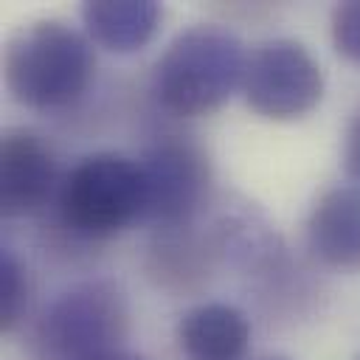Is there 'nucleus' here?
I'll list each match as a JSON object with an SVG mask.
<instances>
[{
	"mask_svg": "<svg viewBox=\"0 0 360 360\" xmlns=\"http://www.w3.org/2000/svg\"><path fill=\"white\" fill-rule=\"evenodd\" d=\"M79 14L96 45L112 53H132L155 37L163 20V6L155 0H93L84 3Z\"/></svg>",
	"mask_w": 360,
	"mask_h": 360,
	"instance_id": "nucleus-10",
	"label": "nucleus"
},
{
	"mask_svg": "<svg viewBox=\"0 0 360 360\" xmlns=\"http://www.w3.org/2000/svg\"><path fill=\"white\" fill-rule=\"evenodd\" d=\"M177 343L188 360H239L250 343V321L231 304L205 301L183 312Z\"/></svg>",
	"mask_w": 360,
	"mask_h": 360,
	"instance_id": "nucleus-9",
	"label": "nucleus"
},
{
	"mask_svg": "<svg viewBox=\"0 0 360 360\" xmlns=\"http://www.w3.org/2000/svg\"><path fill=\"white\" fill-rule=\"evenodd\" d=\"M129 335V304L118 284L93 278L59 292L34 321L31 360H96L121 352Z\"/></svg>",
	"mask_w": 360,
	"mask_h": 360,
	"instance_id": "nucleus-3",
	"label": "nucleus"
},
{
	"mask_svg": "<svg viewBox=\"0 0 360 360\" xmlns=\"http://www.w3.org/2000/svg\"><path fill=\"white\" fill-rule=\"evenodd\" d=\"M242 96L262 118L295 121L321 104L323 70L301 42L267 39L248 53Z\"/></svg>",
	"mask_w": 360,
	"mask_h": 360,
	"instance_id": "nucleus-5",
	"label": "nucleus"
},
{
	"mask_svg": "<svg viewBox=\"0 0 360 360\" xmlns=\"http://www.w3.org/2000/svg\"><path fill=\"white\" fill-rule=\"evenodd\" d=\"M28 307V276L11 248L0 253V332H14Z\"/></svg>",
	"mask_w": 360,
	"mask_h": 360,
	"instance_id": "nucleus-12",
	"label": "nucleus"
},
{
	"mask_svg": "<svg viewBox=\"0 0 360 360\" xmlns=\"http://www.w3.org/2000/svg\"><path fill=\"white\" fill-rule=\"evenodd\" d=\"M96 360H146V357H141V354H135V352H129V349H121V352H110V354L96 357Z\"/></svg>",
	"mask_w": 360,
	"mask_h": 360,
	"instance_id": "nucleus-15",
	"label": "nucleus"
},
{
	"mask_svg": "<svg viewBox=\"0 0 360 360\" xmlns=\"http://www.w3.org/2000/svg\"><path fill=\"white\" fill-rule=\"evenodd\" d=\"M332 42L340 56L360 65V0L340 3L332 11Z\"/></svg>",
	"mask_w": 360,
	"mask_h": 360,
	"instance_id": "nucleus-13",
	"label": "nucleus"
},
{
	"mask_svg": "<svg viewBox=\"0 0 360 360\" xmlns=\"http://www.w3.org/2000/svg\"><path fill=\"white\" fill-rule=\"evenodd\" d=\"M138 166L146 194L143 219L160 222V228L186 225V219L202 205L211 183V166L202 146L169 135L146 146Z\"/></svg>",
	"mask_w": 360,
	"mask_h": 360,
	"instance_id": "nucleus-6",
	"label": "nucleus"
},
{
	"mask_svg": "<svg viewBox=\"0 0 360 360\" xmlns=\"http://www.w3.org/2000/svg\"><path fill=\"white\" fill-rule=\"evenodd\" d=\"M307 245L318 262L335 270H360V188H326L307 219Z\"/></svg>",
	"mask_w": 360,
	"mask_h": 360,
	"instance_id": "nucleus-8",
	"label": "nucleus"
},
{
	"mask_svg": "<svg viewBox=\"0 0 360 360\" xmlns=\"http://www.w3.org/2000/svg\"><path fill=\"white\" fill-rule=\"evenodd\" d=\"M343 169L360 188V110L352 115L343 132Z\"/></svg>",
	"mask_w": 360,
	"mask_h": 360,
	"instance_id": "nucleus-14",
	"label": "nucleus"
},
{
	"mask_svg": "<svg viewBox=\"0 0 360 360\" xmlns=\"http://www.w3.org/2000/svg\"><path fill=\"white\" fill-rule=\"evenodd\" d=\"M96 73L90 37L59 22L37 20L17 28L3 51L8 96L37 112L65 110L79 101Z\"/></svg>",
	"mask_w": 360,
	"mask_h": 360,
	"instance_id": "nucleus-1",
	"label": "nucleus"
},
{
	"mask_svg": "<svg viewBox=\"0 0 360 360\" xmlns=\"http://www.w3.org/2000/svg\"><path fill=\"white\" fill-rule=\"evenodd\" d=\"M143 208L141 166L118 152L84 155L56 188L59 219L82 239H110L143 219Z\"/></svg>",
	"mask_w": 360,
	"mask_h": 360,
	"instance_id": "nucleus-4",
	"label": "nucleus"
},
{
	"mask_svg": "<svg viewBox=\"0 0 360 360\" xmlns=\"http://www.w3.org/2000/svg\"><path fill=\"white\" fill-rule=\"evenodd\" d=\"M146 267L160 287L191 290L208 273V250L194 233L186 231V225L163 228L149 248Z\"/></svg>",
	"mask_w": 360,
	"mask_h": 360,
	"instance_id": "nucleus-11",
	"label": "nucleus"
},
{
	"mask_svg": "<svg viewBox=\"0 0 360 360\" xmlns=\"http://www.w3.org/2000/svg\"><path fill=\"white\" fill-rule=\"evenodd\" d=\"M56 158L31 129H6L0 141V214L6 219L37 214L53 194Z\"/></svg>",
	"mask_w": 360,
	"mask_h": 360,
	"instance_id": "nucleus-7",
	"label": "nucleus"
},
{
	"mask_svg": "<svg viewBox=\"0 0 360 360\" xmlns=\"http://www.w3.org/2000/svg\"><path fill=\"white\" fill-rule=\"evenodd\" d=\"M245 45L214 22L183 28L152 68V96L180 118H197L219 110L245 76Z\"/></svg>",
	"mask_w": 360,
	"mask_h": 360,
	"instance_id": "nucleus-2",
	"label": "nucleus"
}]
</instances>
